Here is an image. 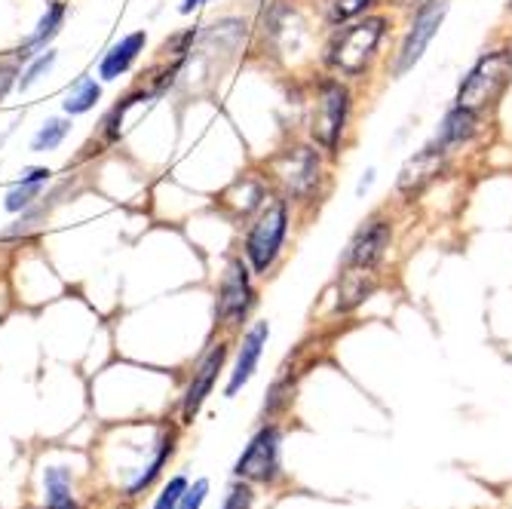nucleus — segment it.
I'll return each instance as SVG.
<instances>
[{
    "mask_svg": "<svg viewBox=\"0 0 512 509\" xmlns=\"http://www.w3.org/2000/svg\"><path fill=\"white\" fill-rule=\"evenodd\" d=\"M252 500L255 497H252V488L249 485H234L221 509H252Z\"/></svg>",
    "mask_w": 512,
    "mask_h": 509,
    "instance_id": "25",
    "label": "nucleus"
},
{
    "mask_svg": "<svg viewBox=\"0 0 512 509\" xmlns=\"http://www.w3.org/2000/svg\"><path fill=\"white\" fill-rule=\"evenodd\" d=\"M184 491H188V479H184V476H175V479L163 488V494L157 497L154 509H178Z\"/></svg>",
    "mask_w": 512,
    "mask_h": 509,
    "instance_id": "24",
    "label": "nucleus"
},
{
    "mask_svg": "<svg viewBox=\"0 0 512 509\" xmlns=\"http://www.w3.org/2000/svg\"><path fill=\"white\" fill-rule=\"evenodd\" d=\"M448 163H451V154H445L439 145H433V142H424L421 148H417L405 163H402V169H399V175H396V194L402 197V200H414V197H421L430 184L448 169Z\"/></svg>",
    "mask_w": 512,
    "mask_h": 509,
    "instance_id": "10",
    "label": "nucleus"
},
{
    "mask_svg": "<svg viewBox=\"0 0 512 509\" xmlns=\"http://www.w3.org/2000/svg\"><path fill=\"white\" fill-rule=\"evenodd\" d=\"M482 126H485V117L482 114L467 111V108H460V105H451L442 114V120H439V126H436L430 142L439 145L445 154L454 157L460 148H467V145L476 142V138L482 135Z\"/></svg>",
    "mask_w": 512,
    "mask_h": 509,
    "instance_id": "14",
    "label": "nucleus"
},
{
    "mask_svg": "<svg viewBox=\"0 0 512 509\" xmlns=\"http://www.w3.org/2000/svg\"><path fill=\"white\" fill-rule=\"evenodd\" d=\"M267 341H270V322H264V319L252 322V326L243 332V341H240V350H237V362H234V368H230V378H227V387H224L227 396H237L255 378Z\"/></svg>",
    "mask_w": 512,
    "mask_h": 509,
    "instance_id": "15",
    "label": "nucleus"
},
{
    "mask_svg": "<svg viewBox=\"0 0 512 509\" xmlns=\"http://www.w3.org/2000/svg\"><path fill=\"white\" fill-rule=\"evenodd\" d=\"M375 175H378V169H375V166H368V169L362 172V178H359V184H356V197H362V194L371 188V184H375Z\"/></svg>",
    "mask_w": 512,
    "mask_h": 509,
    "instance_id": "28",
    "label": "nucleus"
},
{
    "mask_svg": "<svg viewBox=\"0 0 512 509\" xmlns=\"http://www.w3.org/2000/svg\"><path fill=\"white\" fill-rule=\"evenodd\" d=\"M203 4H209V0H181V7H178V10H181L184 16H188V13H194L197 7H203Z\"/></svg>",
    "mask_w": 512,
    "mask_h": 509,
    "instance_id": "29",
    "label": "nucleus"
},
{
    "mask_svg": "<svg viewBox=\"0 0 512 509\" xmlns=\"http://www.w3.org/2000/svg\"><path fill=\"white\" fill-rule=\"evenodd\" d=\"M292 224H295V206L279 194H273L261 206V212L249 221L243 240V258L255 276H270L276 264L283 261L292 237Z\"/></svg>",
    "mask_w": 512,
    "mask_h": 509,
    "instance_id": "4",
    "label": "nucleus"
},
{
    "mask_svg": "<svg viewBox=\"0 0 512 509\" xmlns=\"http://www.w3.org/2000/svg\"><path fill=\"white\" fill-rule=\"evenodd\" d=\"M206 494H209V482H206V479L194 482V488L184 491V497H181L178 509H200V506H203V500H206Z\"/></svg>",
    "mask_w": 512,
    "mask_h": 509,
    "instance_id": "26",
    "label": "nucleus"
},
{
    "mask_svg": "<svg viewBox=\"0 0 512 509\" xmlns=\"http://www.w3.org/2000/svg\"><path fill=\"white\" fill-rule=\"evenodd\" d=\"M145 43H148L145 31H135V34H129V37H123L117 46H111V53L102 59L99 74H102L105 80H114V77H120L123 71H129V65L138 59V53L145 50Z\"/></svg>",
    "mask_w": 512,
    "mask_h": 509,
    "instance_id": "18",
    "label": "nucleus"
},
{
    "mask_svg": "<svg viewBox=\"0 0 512 509\" xmlns=\"http://www.w3.org/2000/svg\"><path fill=\"white\" fill-rule=\"evenodd\" d=\"M396 237V221L390 215V209H375L371 215H365L359 221V227L350 234L344 255H341V267H356V270H384V261L390 255Z\"/></svg>",
    "mask_w": 512,
    "mask_h": 509,
    "instance_id": "8",
    "label": "nucleus"
},
{
    "mask_svg": "<svg viewBox=\"0 0 512 509\" xmlns=\"http://www.w3.org/2000/svg\"><path fill=\"white\" fill-rule=\"evenodd\" d=\"M46 506L50 509H77L74 497H71V482L65 470H50L46 473Z\"/></svg>",
    "mask_w": 512,
    "mask_h": 509,
    "instance_id": "21",
    "label": "nucleus"
},
{
    "mask_svg": "<svg viewBox=\"0 0 512 509\" xmlns=\"http://www.w3.org/2000/svg\"><path fill=\"white\" fill-rule=\"evenodd\" d=\"M319 28L322 22L310 19V13L295 4V0H273V7L264 13V43H267V53L276 59H286V62H313L319 68V62L310 56L313 53V43L319 40Z\"/></svg>",
    "mask_w": 512,
    "mask_h": 509,
    "instance_id": "5",
    "label": "nucleus"
},
{
    "mask_svg": "<svg viewBox=\"0 0 512 509\" xmlns=\"http://www.w3.org/2000/svg\"><path fill=\"white\" fill-rule=\"evenodd\" d=\"M304 108H307V114H304L307 142H313L319 151L338 160L347 148L350 132H353L356 86L350 80H341L329 71L316 68L307 80V105Z\"/></svg>",
    "mask_w": 512,
    "mask_h": 509,
    "instance_id": "2",
    "label": "nucleus"
},
{
    "mask_svg": "<svg viewBox=\"0 0 512 509\" xmlns=\"http://www.w3.org/2000/svg\"><path fill=\"white\" fill-rule=\"evenodd\" d=\"M99 96H102L99 83H96V80H89V77H83V80H77V83H74V89L68 92L65 111H68V114H86L92 105L99 102Z\"/></svg>",
    "mask_w": 512,
    "mask_h": 509,
    "instance_id": "22",
    "label": "nucleus"
},
{
    "mask_svg": "<svg viewBox=\"0 0 512 509\" xmlns=\"http://www.w3.org/2000/svg\"><path fill=\"white\" fill-rule=\"evenodd\" d=\"M46 178H50V172H46V169H28V172L22 175V181L10 191L7 209H10V212H19V209H25L31 200H37L40 191H43V184H46Z\"/></svg>",
    "mask_w": 512,
    "mask_h": 509,
    "instance_id": "19",
    "label": "nucleus"
},
{
    "mask_svg": "<svg viewBox=\"0 0 512 509\" xmlns=\"http://www.w3.org/2000/svg\"><path fill=\"white\" fill-rule=\"evenodd\" d=\"M512 86V43L485 50L454 89V105L488 117Z\"/></svg>",
    "mask_w": 512,
    "mask_h": 509,
    "instance_id": "6",
    "label": "nucleus"
},
{
    "mask_svg": "<svg viewBox=\"0 0 512 509\" xmlns=\"http://www.w3.org/2000/svg\"><path fill=\"white\" fill-rule=\"evenodd\" d=\"M393 34V13L375 10L353 22L325 28L319 43V71H329L353 86L368 80L384 62L387 40Z\"/></svg>",
    "mask_w": 512,
    "mask_h": 509,
    "instance_id": "1",
    "label": "nucleus"
},
{
    "mask_svg": "<svg viewBox=\"0 0 512 509\" xmlns=\"http://www.w3.org/2000/svg\"><path fill=\"white\" fill-rule=\"evenodd\" d=\"M316 4V16L322 22V28H335L344 22H353L365 13L384 10L387 0H313Z\"/></svg>",
    "mask_w": 512,
    "mask_h": 509,
    "instance_id": "17",
    "label": "nucleus"
},
{
    "mask_svg": "<svg viewBox=\"0 0 512 509\" xmlns=\"http://www.w3.org/2000/svg\"><path fill=\"white\" fill-rule=\"evenodd\" d=\"M10 77H13V68H0V99H4V92L10 86Z\"/></svg>",
    "mask_w": 512,
    "mask_h": 509,
    "instance_id": "31",
    "label": "nucleus"
},
{
    "mask_svg": "<svg viewBox=\"0 0 512 509\" xmlns=\"http://www.w3.org/2000/svg\"><path fill=\"white\" fill-rule=\"evenodd\" d=\"M381 273L378 270H356V267H341L338 283H335V310L338 313H353L362 307L371 295L378 292Z\"/></svg>",
    "mask_w": 512,
    "mask_h": 509,
    "instance_id": "16",
    "label": "nucleus"
},
{
    "mask_svg": "<svg viewBox=\"0 0 512 509\" xmlns=\"http://www.w3.org/2000/svg\"><path fill=\"white\" fill-rule=\"evenodd\" d=\"M273 197V188H270V178L261 175V172H246L240 178H234L227 184V188L221 191L218 197V206L234 218V221H252L261 206Z\"/></svg>",
    "mask_w": 512,
    "mask_h": 509,
    "instance_id": "12",
    "label": "nucleus"
},
{
    "mask_svg": "<svg viewBox=\"0 0 512 509\" xmlns=\"http://www.w3.org/2000/svg\"><path fill=\"white\" fill-rule=\"evenodd\" d=\"M279 451H283V433L273 424H264L240 454L234 473L249 482H270L279 473Z\"/></svg>",
    "mask_w": 512,
    "mask_h": 509,
    "instance_id": "11",
    "label": "nucleus"
},
{
    "mask_svg": "<svg viewBox=\"0 0 512 509\" xmlns=\"http://www.w3.org/2000/svg\"><path fill=\"white\" fill-rule=\"evenodd\" d=\"M53 62H56V53H46L43 59H37V62L25 71V77H22V83H19V86H22V89H28L34 80H40V74L50 71V65H53Z\"/></svg>",
    "mask_w": 512,
    "mask_h": 509,
    "instance_id": "27",
    "label": "nucleus"
},
{
    "mask_svg": "<svg viewBox=\"0 0 512 509\" xmlns=\"http://www.w3.org/2000/svg\"><path fill=\"white\" fill-rule=\"evenodd\" d=\"M68 129H71V123H68V120H59V117L46 120V123H43V129L34 135L31 148H34V151H53V148H59V145H62V138L68 135Z\"/></svg>",
    "mask_w": 512,
    "mask_h": 509,
    "instance_id": "23",
    "label": "nucleus"
},
{
    "mask_svg": "<svg viewBox=\"0 0 512 509\" xmlns=\"http://www.w3.org/2000/svg\"><path fill=\"white\" fill-rule=\"evenodd\" d=\"M448 13H451V0H421V4L411 10L408 22L402 28V37L396 43V50H393V56L387 62V71H390L393 80H402L405 74H411L417 65L424 62L430 43L442 31Z\"/></svg>",
    "mask_w": 512,
    "mask_h": 509,
    "instance_id": "7",
    "label": "nucleus"
},
{
    "mask_svg": "<svg viewBox=\"0 0 512 509\" xmlns=\"http://www.w3.org/2000/svg\"><path fill=\"white\" fill-rule=\"evenodd\" d=\"M421 0H387V7H396V10H414Z\"/></svg>",
    "mask_w": 512,
    "mask_h": 509,
    "instance_id": "30",
    "label": "nucleus"
},
{
    "mask_svg": "<svg viewBox=\"0 0 512 509\" xmlns=\"http://www.w3.org/2000/svg\"><path fill=\"white\" fill-rule=\"evenodd\" d=\"M332 157L313 142H292L267 160V178L273 194L289 200L295 209H313L332 188Z\"/></svg>",
    "mask_w": 512,
    "mask_h": 509,
    "instance_id": "3",
    "label": "nucleus"
},
{
    "mask_svg": "<svg viewBox=\"0 0 512 509\" xmlns=\"http://www.w3.org/2000/svg\"><path fill=\"white\" fill-rule=\"evenodd\" d=\"M62 19H65V4H53L50 10H46V16L40 19L37 31L25 40V46L19 50V59H28L34 46H43L46 40H50V37L62 28Z\"/></svg>",
    "mask_w": 512,
    "mask_h": 509,
    "instance_id": "20",
    "label": "nucleus"
},
{
    "mask_svg": "<svg viewBox=\"0 0 512 509\" xmlns=\"http://www.w3.org/2000/svg\"><path fill=\"white\" fill-rule=\"evenodd\" d=\"M224 359H227V344H212L206 350V356L200 359V365L194 368V378L188 384V390H184V399H181V418L184 424H191L197 418V411L203 408V402L212 396L215 390V381L221 375V368H224Z\"/></svg>",
    "mask_w": 512,
    "mask_h": 509,
    "instance_id": "13",
    "label": "nucleus"
},
{
    "mask_svg": "<svg viewBox=\"0 0 512 509\" xmlns=\"http://www.w3.org/2000/svg\"><path fill=\"white\" fill-rule=\"evenodd\" d=\"M252 267L246 258H227L221 270V283H218V326L221 329H240L243 319L255 307V283H252Z\"/></svg>",
    "mask_w": 512,
    "mask_h": 509,
    "instance_id": "9",
    "label": "nucleus"
}]
</instances>
